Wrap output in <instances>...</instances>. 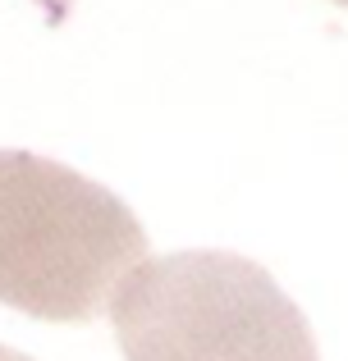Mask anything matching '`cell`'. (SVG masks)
<instances>
[{
    "label": "cell",
    "instance_id": "3",
    "mask_svg": "<svg viewBox=\"0 0 348 361\" xmlns=\"http://www.w3.org/2000/svg\"><path fill=\"white\" fill-rule=\"evenodd\" d=\"M0 361H32V357L18 353V348H5V343H0Z\"/></svg>",
    "mask_w": 348,
    "mask_h": 361
},
{
    "label": "cell",
    "instance_id": "4",
    "mask_svg": "<svg viewBox=\"0 0 348 361\" xmlns=\"http://www.w3.org/2000/svg\"><path fill=\"white\" fill-rule=\"evenodd\" d=\"M340 5H348V0H340Z\"/></svg>",
    "mask_w": 348,
    "mask_h": 361
},
{
    "label": "cell",
    "instance_id": "1",
    "mask_svg": "<svg viewBox=\"0 0 348 361\" xmlns=\"http://www.w3.org/2000/svg\"><path fill=\"white\" fill-rule=\"evenodd\" d=\"M147 265L133 206L73 165L0 147V302L42 320H92Z\"/></svg>",
    "mask_w": 348,
    "mask_h": 361
},
{
    "label": "cell",
    "instance_id": "2",
    "mask_svg": "<svg viewBox=\"0 0 348 361\" xmlns=\"http://www.w3.org/2000/svg\"><path fill=\"white\" fill-rule=\"evenodd\" d=\"M110 320L124 361H321L303 307L261 261L224 247L147 261Z\"/></svg>",
    "mask_w": 348,
    "mask_h": 361
}]
</instances>
